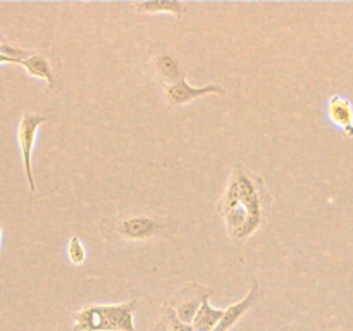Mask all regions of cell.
Listing matches in <instances>:
<instances>
[{
  "label": "cell",
  "mask_w": 353,
  "mask_h": 331,
  "mask_svg": "<svg viewBox=\"0 0 353 331\" xmlns=\"http://www.w3.org/2000/svg\"><path fill=\"white\" fill-rule=\"evenodd\" d=\"M209 293H212V292H210V290H207V292L203 293V295L192 297V299L181 300V302H179L178 305H176V309H174V312H176V316H178V319L183 321V323H186V324H192L193 319H195L196 312H199L200 305H202L203 299H205V297L209 295Z\"/></svg>",
  "instance_id": "obj_12"
},
{
  "label": "cell",
  "mask_w": 353,
  "mask_h": 331,
  "mask_svg": "<svg viewBox=\"0 0 353 331\" xmlns=\"http://www.w3.org/2000/svg\"><path fill=\"white\" fill-rule=\"evenodd\" d=\"M269 207L271 195L261 176L245 171L240 164L234 166L219 203V212L230 237L234 240L252 237L264 224Z\"/></svg>",
  "instance_id": "obj_1"
},
{
  "label": "cell",
  "mask_w": 353,
  "mask_h": 331,
  "mask_svg": "<svg viewBox=\"0 0 353 331\" xmlns=\"http://www.w3.org/2000/svg\"><path fill=\"white\" fill-rule=\"evenodd\" d=\"M152 68H154L155 74H157L168 86L174 85L179 79L185 78L178 61H176L171 54H168V52L154 55V59H152Z\"/></svg>",
  "instance_id": "obj_8"
},
{
  "label": "cell",
  "mask_w": 353,
  "mask_h": 331,
  "mask_svg": "<svg viewBox=\"0 0 353 331\" xmlns=\"http://www.w3.org/2000/svg\"><path fill=\"white\" fill-rule=\"evenodd\" d=\"M205 95H224V88H221L219 85H214V83L205 86H192L186 81V78L179 79L174 85L165 86V97L176 107L186 106V103Z\"/></svg>",
  "instance_id": "obj_4"
},
{
  "label": "cell",
  "mask_w": 353,
  "mask_h": 331,
  "mask_svg": "<svg viewBox=\"0 0 353 331\" xmlns=\"http://www.w3.org/2000/svg\"><path fill=\"white\" fill-rule=\"evenodd\" d=\"M164 228V223L148 216L126 217L117 224L119 234H123L124 238H131V240H147V238L159 234V231H162Z\"/></svg>",
  "instance_id": "obj_5"
},
{
  "label": "cell",
  "mask_w": 353,
  "mask_h": 331,
  "mask_svg": "<svg viewBox=\"0 0 353 331\" xmlns=\"http://www.w3.org/2000/svg\"><path fill=\"white\" fill-rule=\"evenodd\" d=\"M45 121H47V117L41 116V114L26 112V114H23V117H21V121H19V126H17V143H19L21 157H23L24 174H26V181H28V185H30V190L33 193H34V190H37V186H34L33 171H31V155H33V147H34V141H37V133Z\"/></svg>",
  "instance_id": "obj_3"
},
{
  "label": "cell",
  "mask_w": 353,
  "mask_h": 331,
  "mask_svg": "<svg viewBox=\"0 0 353 331\" xmlns=\"http://www.w3.org/2000/svg\"><path fill=\"white\" fill-rule=\"evenodd\" d=\"M261 299H262V290H261V286H259V283L254 281V285H252V290L248 292V295L245 297V299H241L240 302H236V303H233V305L228 307V309L224 310L223 317H221L219 324H217L212 331H230L231 328H233L234 324H236L238 321H240L241 317H243L245 314H247L248 310H250L252 307H254Z\"/></svg>",
  "instance_id": "obj_6"
},
{
  "label": "cell",
  "mask_w": 353,
  "mask_h": 331,
  "mask_svg": "<svg viewBox=\"0 0 353 331\" xmlns=\"http://www.w3.org/2000/svg\"><path fill=\"white\" fill-rule=\"evenodd\" d=\"M68 257L74 265H81L86 261V248L78 234H72L68 243Z\"/></svg>",
  "instance_id": "obj_13"
},
{
  "label": "cell",
  "mask_w": 353,
  "mask_h": 331,
  "mask_svg": "<svg viewBox=\"0 0 353 331\" xmlns=\"http://www.w3.org/2000/svg\"><path fill=\"white\" fill-rule=\"evenodd\" d=\"M2 233H3V228H2V223H0V241H2Z\"/></svg>",
  "instance_id": "obj_17"
},
{
  "label": "cell",
  "mask_w": 353,
  "mask_h": 331,
  "mask_svg": "<svg viewBox=\"0 0 353 331\" xmlns=\"http://www.w3.org/2000/svg\"><path fill=\"white\" fill-rule=\"evenodd\" d=\"M137 300L114 305H86L72 316V331H134Z\"/></svg>",
  "instance_id": "obj_2"
},
{
  "label": "cell",
  "mask_w": 353,
  "mask_h": 331,
  "mask_svg": "<svg viewBox=\"0 0 353 331\" xmlns=\"http://www.w3.org/2000/svg\"><path fill=\"white\" fill-rule=\"evenodd\" d=\"M162 314H164L165 319H168L169 331H195L192 324H186L183 323V321H179L178 316H176L174 309H171L169 305L162 307Z\"/></svg>",
  "instance_id": "obj_14"
},
{
  "label": "cell",
  "mask_w": 353,
  "mask_h": 331,
  "mask_svg": "<svg viewBox=\"0 0 353 331\" xmlns=\"http://www.w3.org/2000/svg\"><path fill=\"white\" fill-rule=\"evenodd\" d=\"M210 295H212V293H209V295L203 299L202 305H200L199 312H196L195 319H193L192 326L195 331H212L214 328L219 324L221 317H223L224 310L214 309V307L209 303Z\"/></svg>",
  "instance_id": "obj_10"
},
{
  "label": "cell",
  "mask_w": 353,
  "mask_h": 331,
  "mask_svg": "<svg viewBox=\"0 0 353 331\" xmlns=\"http://www.w3.org/2000/svg\"><path fill=\"white\" fill-rule=\"evenodd\" d=\"M19 66H23L28 74L33 76V78L45 79L48 83V88H54V72H52V66L45 55L31 54L30 57L23 59Z\"/></svg>",
  "instance_id": "obj_9"
},
{
  "label": "cell",
  "mask_w": 353,
  "mask_h": 331,
  "mask_svg": "<svg viewBox=\"0 0 353 331\" xmlns=\"http://www.w3.org/2000/svg\"><path fill=\"white\" fill-rule=\"evenodd\" d=\"M327 116L348 137H353V106L350 100L341 95L331 97L327 102Z\"/></svg>",
  "instance_id": "obj_7"
},
{
  "label": "cell",
  "mask_w": 353,
  "mask_h": 331,
  "mask_svg": "<svg viewBox=\"0 0 353 331\" xmlns=\"http://www.w3.org/2000/svg\"><path fill=\"white\" fill-rule=\"evenodd\" d=\"M168 330H169V324H168V319H165V317H162V319L159 321L154 328H152V331H168Z\"/></svg>",
  "instance_id": "obj_15"
},
{
  "label": "cell",
  "mask_w": 353,
  "mask_h": 331,
  "mask_svg": "<svg viewBox=\"0 0 353 331\" xmlns=\"http://www.w3.org/2000/svg\"><path fill=\"white\" fill-rule=\"evenodd\" d=\"M7 43H9V41H7V40H6V38H3V37H2V34H0V48H2V47H6V45H7Z\"/></svg>",
  "instance_id": "obj_16"
},
{
  "label": "cell",
  "mask_w": 353,
  "mask_h": 331,
  "mask_svg": "<svg viewBox=\"0 0 353 331\" xmlns=\"http://www.w3.org/2000/svg\"><path fill=\"white\" fill-rule=\"evenodd\" d=\"M137 10L145 14H171L178 17L186 12V6L178 0H154V2H138L134 3Z\"/></svg>",
  "instance_id": "obj_11"
}]
</instances>
